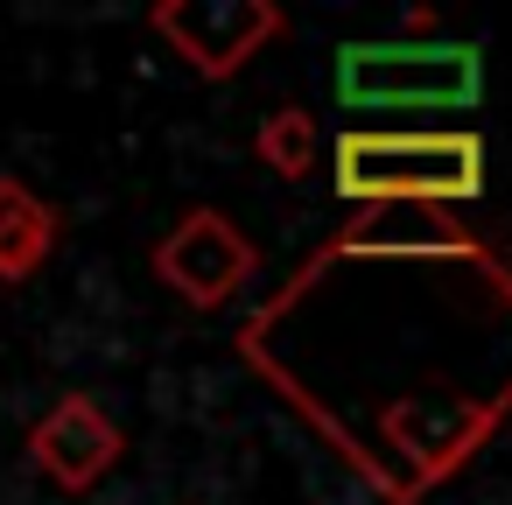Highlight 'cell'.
<instances>
[{
  "label": "cell",
  "instance_id": "cell-1",
  "mask_svg": "<svg viewBox=\"0 0 512 505\" xmlns=\"http://www.w3.org/2000/svg\"><path fill=\"white\" fill-rule=\"evenodd\" d=\"M484 176V134L470 127H344L330 141V183L358 211H456L484 197Z\"/></svg>",
  "mask_w": 512,
  "mask_h": 505
},
{
  "label": "cell",
  "instance_id": "cell-3",
  "mask_svg": "<svg viewBox=\"0 0 512 505\" xmlns=\"http://www.w3.org/2000/svg\"><path fill=\"white\" fill-rule=\"evenodd\" d=\"M148 29L211 85L239 78L274 36H288V15L274 0H155Z\"/></svg>",
  "mask_w": 512,
  "mask_h": 505
},
{
  "label": "cell",
  "instance_id": "cell-7",
  "mask_svg": "<svg viewBox=\"0 0 512 505\" xmlns=\"http://www.w3.org/2000/svg\"><path fill=\"white\" fill-rule=\"evenodd\" d=\"M253 155H260L267 176L302 183V176L323 169V134H316V120H309L302 106H274V113L260 120V134H253Z\"/></svg>",
  "mask_w": 512,
  "mask_h": 505
},
{
  "label": "cell",
  "instance_id": "cell-2",
  "mask_svg": "<svg viewBox=\"0 0 512 505\" xmlns=\"http://www.w3.org/2000/svg\"><path fill=\"white\" fill-rule=\"evenodd\" d=\"M484 99V50L435 36H386L337 50V106L358 120L379 113H470Z\"/></svg>",
  "mask_w": 512,
  "mask_h": 505
},
{
  "label": "cell",
  "instance_id": "cell-6",
  "mask_svg": "<svg viewBox=\"0 0 512 505\" xmlns=\"http://www.w3.org/2000/svg\"><path fill=\"white\" fill-rule=\"evenodd\" d=\"M57 211L29 190V183H15V176H0V281L8 288H22V281H36L43 267H50V253H57Z\"/></svg>",
  "mask_w": 512,
  "mask_h": 505
},
{
  "label": "cell",
  "instance_id": "cell-5",
  "mask_svg": "<svg viewBox=\"0 0 512 505\" xmlns=\"http://www.w3.org/2000/svg\"><path fill=\"white\" fill-rule=\"evenodd\" d=\"M120 456H127V435H120V421H113L92 393H64V400L29 428V463H36L57 491H71V498L99 491V484L120 470Z\"/></svg>",
  "mask_w": 512,
  "mask_h": 505
},
{
  "label": "cell",
  "instance_id": "cell-4",
  "mask_svg": "<svg viewBox=\"0 0 512 505\" xmlns=\"http://www.w3.org/2000/svg\"><path fill=\"white\" fill-rule=\"evenodd\" d=\"M148 267H155V281H162L176 302H190V309H225V302L260 274V246H253L218 204H197V211H183V218L155 239Z\"/></svg>",
  "mask_w": 512,
  "mask_h": 505
}]
</instances>
